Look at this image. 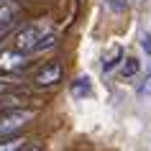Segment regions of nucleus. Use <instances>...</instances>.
Listing matches in <instances>:
<instances>
[{"label":"nucleus","instance_id":"f257e3e1","mask_svg":"<svg viewBox=\"0 0 151 151\" xmlns=\"http://www.w3.org/2000/svg\"><path fill=\"white\" fill-rule=\"evenodd\" d=\"M31 120H33V110H8V113H3L0 115V138L18 133Z\"/></svg>","mask_w":151,"mask_h":151},{"label":"nucleus","instance_id":"f03ea898","mask_svg":"<svg viewBox=\"0 0 151 151\" xmlns=\"http://www.w3.org/2000/svg\"><path fill=\"white\" fill-rule=\"evenodd\" d=\"M46 33H49V28L44 23L26 26V28H21V31L16 33V49H21V51H33V49L39 46V41L44 39Z\"/></svg>","mask_w":151,"mask_h":151},{"label":"nucleus","instance_id":"7ed1b4c3","mask_svg":"<svg viewBox=\"0 0 151 151\" xmlns=\"http://www.w3.org/2000/svg\"><path fill=\"white\" fill-rule=\"evenodd\" d=\"M62 74H64L62 64L59 62H49V64H44V67L33 74V82H36L39 87H51V85H56V82H62Z\"/></svg>","mask_w":151,"mask_h":151},{"label":"nucleus","instance_id":"20e7f679","mask_svg":"<svg viewBox=\"0 0 151 151\" xmlns=\"http://www.w3.org/2000/svg\"><path fill=\"white\" fill-rule=\"evenodd\" d=\"M23 67H26V51H21V49L0 51V69L3 72H18Z\"/></svg>","mask_w":151,"mask_h":151},{"label":"nucleus","instance_id":"39448f33","mask_svg":"<svg viewBox=\"0 0 151 151\" xmlns=\"http://www.w3.org/2000/svg\"><path fill=\"white\" fill-rule=\"evenodd\" d=\"M69 92H72V97H74V100H82V97H87L90 92H92V82H90V77H77V80L72 82Z\"/></svg>","mask_w":151,"mask_h":151},{"label":"nucleus","instance_id":"423d86ee","mask_svg":"<svg viewBox=\"0 0 151 151\" xmlns=\"http://www.w3.org/2000/svg\"><path fill=\"white\" fill-rule=\"evenodd\" d=\"M26 138L21 136H3L0 138V151H18V149H26Z\"/></svg>","mask_w":151,"mask_h":151},{"label":"nucleus","instance_id":"0eeeda50","mask_svg":"<svg viewBox=\"0 0 151 151\" xmlns=\"http://www.w3.org/2000/svg\"><path fill=\"white\" fill-rule=\"evenodd\" d=\"M120 62H123V49L115 46V49H113V56H108V59L103 62V72H105V74H108V72H113Z\"/></svg>","mask_w":151,"mask_h":151},{"label":"nucleus","instance_id":"6e6552de","mask_svg":"<svg viewBox=\"0 0 151 151\" xmlns=\"http://www.w3.org/2000/svg\"><path fill=\"white\" fill-rule=\"evenodd\" d=\"M138 69H141V64H138V59H133V56L120 62V74H123V77H133Z\"/></svg>","mask_w":151,"mask_h":151},{"label":"nucleus","instance_id":"1a4fd4ad","mask_svg":"<svg viewBox=\"0 0 151 151\" xmlns=\"http://www.w3.org/2000/svg\"><path fill=\"white\" fill-rule=\"evenodd\" d=\"M13 16H16V5H10V3H0V26H8L10 21H13Z\"/></svg>","mask_w":151,"mask_h":151},{"label":"nucleus","instance_id":"9d476101","mask_svg":"<svg viewBox=\"0 0 151 151\" xmlns=\"http://www.w3.org/2000/svg\"><path fill=\"white\" fill-rule=\"evenodd\" d=\"M141 49L146 51V56H151V33H141Z\"/></svg>","mask_w":151,"mask_h":151},{"label":"nucleus","instance_id":"9b49d317","mask_svg":"<svg viewBox=\"0 0 151 151\" xmlns=\"http://www.w3.org/2000/svg\"><path fill=\"white\" fill-rule=\"evenodd\" d=\"M146 95H151V72H149V77H146V82L138 87V97H146Z\"/></svg>","mask_w":151,"mask_h":151},{"label":"nucleus","instance_id":"f8f14e48","mask_svg":"<svg viewBox=\"0 0 151 151\" xmlns=\"http://www.w3.org/2000/svg\"><path fill=\"white\" fill-rule=\"evenodd\" d=\"M5 87H8V82H5V80H0V92H3Z\"/></svg>","mask_w":151,"mask_h":151},{"label":"nucleus","instance_id":"ddd939ff","mask_svg":"<svg viewBox=\"0 0 151 151\" xmlns=\"http://www.w3.org/2000/svg\"><path fill=\"white\" fill-rule=\"evenodd\" d=\"M0 3H3V0H0Z\"/></svg>","mask_w":151,"mask_h":151}]
</instances>
